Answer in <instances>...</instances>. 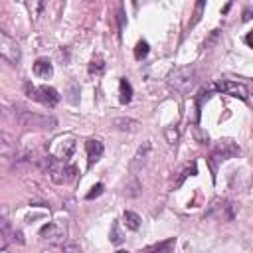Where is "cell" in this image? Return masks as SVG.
I'll list each match as a JSON object with an SVG mask.
<instances>
[{
	"label": "cell",
	"mask_w": 253,
	"mask_h": 253,
	"mask_svg": "<svg viewBox=\"0 0 253 253\" xmlns=\"http://www.w3.org/2000/svg\"><path fill=\"white\" fill-rule=\"evenodd\" d=\"M138 194H140V182L136 180V176H130V180L125 184V196L136 198Z\"/></svg>",
	"instance_id": "obj_16"
},
{
	"label": "cell",
	"mask_w": 253,
	"mask_h": 253,
	"mask_svg": "<svg viewBox=\"0 0 253 253\" xmlns=\"http://www.w3.org/2000/svg\"><path fill=\"white\" fill-rule=\"evenodd\" d=\"M245 43H247L249 47H253V30H251V32L245 36Z\"/></svg>",
	"instance_id": "obj_27"
},
{
	"label": "cell",
	"mask_w": 253,
	"mask_h": 253,
	"mask_svg": "<svg viewBox=\"0 0 253 253\" xmlns=\"http://www.w3.org/2000/svg\"><path fill=\"white\" fill-rule=\"evenodd\" d=\"M119 99H121L123 105H126L132 99V85L126 79H121L119 81Z\"/></svg>",
	"instance_id": "obj_15"
},
{
	"label": "cell",
	"mask_w": 253,
	"mask_h": 253,
	"mask_svg": "<svg viewBox=\"0 0 253 253\" xmlns=\"http://www.w3.org/2000/svg\"><path fill=\"white\" fill-rule=\"evenodd\" d=\"M194 81H196V69H194L192 65L176 67V69L168 75V85H170L174 91L182 93V95L190 93V89L194 87Z\"/></svg>",
	"instance_id": "obj_1"
},
{
	"label": "cell",
	"mask_w": 253,
	"mask_h": 253,
	"mask_svg": "<svg viewBox=\"0 0 253 253\" xmlns=\"http://www.w3.org/2000/svg\"><path fill=\"white\" fill-rule=\"evenodd\" d=\"M0 55H2V59H6V61L12 63V65H16V63L20 61V57H22L18 43H16L6 32L0 34Z\"/></svg>",
	"instance_id": "obj_5"
},
{
	"label": "cell",
	"mask_w": 253,
	"mask_h": 253,
	"mask_svg": "<svg viewBox=\"0 0 253 253\" xmlns=\"http://www.w3.org/2000/svg\"><path fill=\"white\" fill-rule=\"evenodd\" d=\"M251 16H253V8H247V10L243 12V18H241V20L247 22V20H251Z\"/></svg>",
	"instance_id": "obj_26"
},
{
	"label": "cell",
	"mask_w": 253,
	"mask_h": 253,
	"mask_svg": "<svg viewBox=\"0 0 253 253\" xmlns=\"http://www.w3.org/2000/svg\"><path fill=\"white\" fill-rule=\"evenodd\" d=\"M85 150H87V162H89V166H93V164L101 158L105 146H103L101 140H97V138H89V140L85 142Z\"/></svg>",
	"instance_id": "obj_10"
},
{
	"label": "cell",
	"mask_w": 253,
	"mask_h": 253,
	"mask_svg": "<svg viewBox=\"0 0 253 253\" xmlns=\"http://www.w3.org/2000/svg\"><path fill=\"white\" fill-rule=\"evenodd\" d=\"M24 91L30 99L42 103V105H47V107H55L59 103V93L53 89V87H47V85H42V87H36L34 83L26 81L24 83Z\"/></svg>",
	"instance_id": "obj_3"
},
{
	"label": "cell",
	"mask_w": 253,
	"mask_h": 253,
	"mask_svg": "<svg viewBox=\"0 0 253 253\" xmlns=\"http://www.w3.org/2000/svg\"><path fill=\"white\" fill-rule=\"evenodd\" d=\"M42 253H51V251H42Z\"/></svg>",
	"instance_id": "obj_28"
},
{
	"label": "cell",
	"mask_w": 253,
	"mask_h": 253,
	"mask_svg": "<svg viewBox=\"0 0 253 253\" xmlns=\"http://www.w3.org/2000/svg\"><path fill=\"white\" fill-rule=\"evenodd\" d=\"M75 150V142L71 136H61L55 140V148H53V158L57 160H67Z\"/></svg>",
	"instance_id": "obj_8"
},
{
	"label": "cell",
	"mask_w": 253,
	"mask_h": 253,
	"mask_svg": "<svg viewBox=\"0 0 253 253\" xmlns=\"http://www.w3.org/2000/svg\"><path fill=\"white\" fill-rule=\"evenodd\" d=\"M211 210H217V219H231L233 217V206L229 202H223V200H215L211 204Z\"/></svg>",
	"instance_id": "obj_13"
},
{
	"label": "cell",
	"mask_w": 253,
	"mask_h": 253,
	"mask_svg": "<svg viewBox=\"0 0 253 253\" xmlns=\"http://www.w3.org/2000/svg\"><path fill=\"white\" fill-rule=\"evenodd\" d=\"M14 117L18 119L22 126H28V128H53L55 126V119L40 117L22 105H14Z\"/></svg>",
	"instance_id": "obj_2"
},
{
	"label": "cell",
	"mask_w": 253,
	"mask_h": 253,
	"mask_svg": "<svg viewBox=\"0 0 253 253\" xmlns=\"http://www.w3.org/2000/svg\"><path fill=\"white\" fill-rule=\"evenodd\" d=\"M174 245H176V237H170V239L160 241V243H156L152 247H146L142 253H172Z\"/></svg>",
	"instance_id": "obj_14"
},
{
	"label": "cell",
	"mask_w": 253,
	"mask_h": 253,
	"mask_svg": "<svg viewBox=\"0 0 253 253\" xmlns=\"http://www.w3.org/2000/svg\"><path fill=\"white\" fill-rule=\"evenodd\" d=\"M192 132H194L196 142H200V144H206V142H208V132H204L200 126H194V128H192Z\"/></svg>",
	"instance_id": "obj_21"
},
{
	"label": "cell",
	"mask_w": 253,
	"mask_h": 253,
	"mask_svg": "<svg viewBox=\"0 0 253 253\" xmlns=\"http://www.w3.org/2000/svg\"><path fill=\"white\" fill-rule=\"evenodd\" d=\"M239 154V144L229 140V138H223V140H217L215 146L211 148V154H210V164H211V170L217 168L219 162L223 160H229L233 156Z\"/></svg>",
	"instance_id": "obj_4"
},
{
	"label": "cell",
	"mask_w": 253,
	"mask_h": 253,
	"mask_svg": "<svg viewBox=\"0 0 253 253\" xmlns=\"http://www.w3.org/2000/svg\"><path fill=\"white\" fill-rule=\"evenodd\" d=\"M63 253H81V247H79L77 243L69 241V243H65V245H63Z\"/></svg>",
	"instance_id": "obj_24"
},
{
	"label": "cell",
	"mask_w": 253,
	"mask_h": 253,
	"mask_svg": "<svg viewBox=\"0 0 253 253\" xmlns=\"http://www.w3.org/2000/svg\"><path fill=\"white\" fill-rule=\"evenodd\" d=\"M148 55V43L144 42V40H140L138 43H136V47H134V57L136 59H144Z\"/></svg>",
	"instance_id": "obj_19"
},
{
	"label": "cell",
	"mask_w": 253,
	"mask_h": 253,
	"mask_svg": "<svg viewBox=\"0 0 253 253\" xmlns=\"http://www.w3.org/2000/svg\"><path fill=\"white\" fill-rule=\"evenodd\" d=\"M34 73H36L38 77H42V79L51 77V75H53V65H51V61L45 59V57L36 59V63H34Z\"/></svg>",
	"instance_id": "obj_12"
},
{
	"label": "cell",
	"mask_w": 253,
	"mask_h": 253,
	"mask_svg": "<svg viewBox=\"0 0 253 253\" xmlns=\"http://www.w3.org/2000/svg\"><path fill=\"white\" fill-rule=\"evenodd\" d=\"M75 176H77V168H75V166H71V164H67V166H65V182L73 180Z\"/></svg>",
	"instance_id": "obj_25"
},
{
	"label": "cell",
	"mask_w": 253,
	"mask_h": 253,
	"mask_svg": "<svg viewBox=\"0 0 253 253\" xmlns=\"http://www.w3.org/2000/svg\"><path fill=\"white\" fill-rule=\"evenodd\" d=\"M111 243H115V245H119L125 237H123V233H121V229H119V221H113V225H111Z\"/></svg>",
	"instance_id": "obj_18"
},
{
	"label": "cell",
	"mask_w": 253,
	"mask_h": 253,
	"mask_svg": "<svg viewBox=\"0 0 253 253\" xmlns=\"http://www.w3.org/2000/svg\"><path fill=\"white\" fill-rule=\"evenodd\" d=\"M103 188H105V186H103L101 182H99V184H95V186L91 188V192H89V194H87L85 198H87V200H93V198H97V196H101V194H103Z\"/></svg>",
	"instance_id": "obj_22"
},
{
	"label": "cell",
	"mask_w": 253,
	"mask_h": 253,
	"mask_svg": "<svg viewBox=\"0 0 253 253\" xmlns=\"http://www.w3.org/2000/svg\"><path fill=\"white\" fill-rule=\"evenodd\" d=\"M40 235L42 239L49 241V243H63L65 239V227H61L59 223H45L42 229H40Z\"/></svg>",
	"instance_id": "obj_7"
},
{
	"label": "cell",
	"mask_w": 253,
	"mask_h": 253,
	"mask_svg": "<svg viewBox=\"0 0 253 253\" xmlns=\"http://www.w3.org/2000/svg\"><path fill=\"white\" fill-rule=\"evenodd\" d=\"M148 154H150V142L146 140L138 150H136V154L132 156V160H130V174L134 176L138 170H142V166L146 164V160H148Z\"/></svg>",
	"instance_id": "obj_9"
},
{
	"label": "cell",
	"mask_w": 253,
	"mask_h": 253,
	"mask_svg": "<svg viewBox=\"0 0 253 253\" xmlns=\"http://www.w3.org/2000/svg\"><path fill=\"white\" fill-rule=\"evenodd\" d=\"M164 134H166V138H168V142H170L172 146L178 142V130H176V128H174V130H172V128H166Z\"/></svg>",
	"instance_id": "obj_23"
},
{
	"label": "cell",
	"mask_w": 253,
	"mask_h": 253,
	"mask_svg": "<svg viewBox=\"0 0 253 253\" xmlns=\"http://www.w3.org/2000/svg\"><path fill=\"white\" fill-rule=\"evenodd\" d=\"M113 126L117 130H123V132H136L140 128V123L136 119H128V117H119L113 121Z\"/></svg>",
	"instance_id": "obj_11"
},
{
	"label": "cell",
	"mask_w": 253,
	"mask_h": 253,
	"mask_svg": "<svg viewBox=\"0 0 253 253\" xmlns=\"http://www.w3.org/2000/svg\"><path fill=\"white\" fill-rule=\"evenodd\" d=\"M103 69H105V63H103V59H99V57L89 63V73H91V75H93V73L99 75V73H103Z\"/></svg>",
	"instance_id": "obj_20"
},
{
	"label": "cell",
	"mask_w": 253,
	"mask_h": 253,
	"mask_svg": "<svg viewBox=\"0 0 253 253\" xmlns=\"http://www.w3.org/2000/svg\"><path fill=\"white\" fill-rule=\"evenodd\" d=\"M215 89L225 93V95H231V97H237L241 101H247L249 93H247V87L243 83H237V81H229V79H223V81H217L215 83Z\"/></svg>",
	"instance_id": "obj_6"
},
{
	"label": "cell",
	"mask_w": 253,
	"mask_h": 253,
	"mask_svg": "<svg viewBox=\"0 0 253 253\" xmlns=\"http://www.w3.org/2000/svg\"><path fill=\"white\" fill-rule=\"evenodd\" d=\"M123 219H125V225L128 229H132V231H136L140 227V215L134 213V211H125L123 213Z\"/></svg>",
	"instance_id": "obj_17"
}]
</instances>
